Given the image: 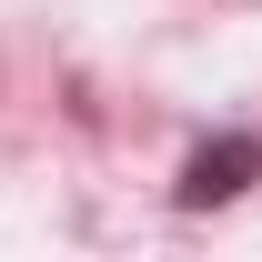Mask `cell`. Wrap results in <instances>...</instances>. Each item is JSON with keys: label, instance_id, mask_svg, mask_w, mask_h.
Wrapping results in <instances>:
<instances>
[{"label": "cell", "instance_id": "obj_1", "mask_svg": "<svg viewBox=\"0 0 262 262\" xmlns=\"http://www.w3.org/2000/svg\"><path fill=\"white\" fill-rule=\"evenodd\" d=\"M262 171V141L252 131H222V141H202L192 162H182V212H222L242 182Z\"/></svg>", "mask_w": 262, "mask_h": 262}]
</instances>
